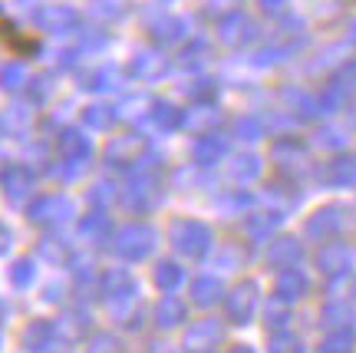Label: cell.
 I'll use <instances>...</instances> for the list:
<instances>
[{"instance_id": "9", "label": "cell", "mask_w": 356, "mask_h": 353, "mask_svg": "<svg viewBox=\"0 0 356 353\" xmlns=\"http://www.w3.org/2000/svg\"><path fill=\"white\" fill-rule=\"evenodd\" d=\"M145 139L139 136H122V139H113L109 142V149H106V162L113 165V168H132V165H139L145 159Z\"/></svg>"}, {"instance_id": "48", "label": "cell", "mask_w": 356, "mask_h": 353, "mask_svg": "<svg viewBox=\"0 0 356 353\" xmlns=\"http://www.w3.org/2000/svg\"><path fill=\"white\" fill-rule=\"evenodd\" d=\"M204 53H208V43H202V40H198V43H191L188 50L181 53V66H185V70H188V66H202Z\"/></svg>"}, {"instance_id": "43", "label": "cell", "mask_w": 356, "mask_h": 353, "mask_svg": "<svg viewBox=\"0 0 356 353\" xmlns=\"http://www.w3.org/2000/svg\"><path fill=\"white\" fill-rule=\"evenodd\" d=\"M234 132H238L244 142H257L261 136H264V123H261V119H254V116H244V119H238V123H234Z\"/></svg>"}, {"instance_id": "10", "label": "cell", "mask_w": 356, "mask_h": 353, "mask_svg": "<svg viewBox=\"0 0 356 353\" xmlns=\"http://www.w3.org/2000/svg\"><path fill=\"white\" fill-rule=\"evenodd\" d=\"M0 189L13 205H24L33 191V172L26 165H7L3 175H0Z\"/></svg>"}, {"instance_id": "22", "label": "cell", "mask_w": 356, "mask_h": 353, "mask_svg": "<svg viewBox=\"0 0 356 353\" xmlns=\"http://www.w3.org/2000/svg\"><path fill=\"white\" fill-rule=\"evenodd\" d=\"M225 152H228V142L221 139V136H204V139L195 142L191 159H195V165L208 168V165H218V162H221V159H225Z\"/></svg>"}, {"instance_id": "25", "label": "cell", "mask_w": 356, "mask_h": 353, "mask_svg": "<svg viewBox=\"0 0 356 353\" xmlns=\"http://www.w3.org/2000/svg\"><path fill=\"white\" fill-rule=\"evenodd\" d=\"M221 297H225V288H221L218 278H211V274L195 278V284H191V304H198V307H215V304H221Z\"/></svg>"}, {"instance_id": "47", "label": "cell", "mask_w": 356, "mask_h": 353, "mask_svg": "<svg viewBox=\"0 0 356 353\" xmlns=\"http://www.w3.org/2000/svg\"><path fill=\"white\" fill-rule=\"evenodd\" d=\"M215 93H218V86L211 83V79H198L195 86L188 89V96L195 102H208V100H215Z\"/></svg>"}, {"instance_id": "4", "label": "cell", "mask_w": 356, "mask_h": 353, "mask_svg": "<svg viewBox=\"0 0 356 353\" xmlns=\"http://www.w3.org/2000/svg\"><path fill=\"white\" fill-rule=\"evenodd\" d=\"M155 241H159V235H155L152 228L136 221V225H126L113 238V251L119 254V258H126V261H142V258L152 254Z\"/></svg>"}, {"instance_id": "27", "label": "cell", "mask_w": 356, "mask_h": 353, "mask_svg": "<svg viewBox=\"0 0 356 353\" xmlns=\"http://www.w3.org/2000/svg\"><path fill=\"white\" fill-rule=\"evenodd\" d=\"M79 238L89 241V244H99V241L109 238V218L102 212H92L79 221Z\"/></svg>"}, {"instance_id": "3", "label": "cell", "mask_w": 356, "mask_h": 353, "mask_svg": "<svg viewBox=\"0 0 356 353\" xmlns=\"http://www.w3.org/2000/svg\"><path fill=\"white\" fill-rule=\"evenodd\" d=\"M73 214H76V205L70 202L66 195H56V191H47V195L33 198L30 208H26V218L40 228H60V225H66Z\"/></svg>"}, {"instance_id": "36", "label": "cell", "mask_w": 356, "mask_h": 353, "mask_svg": "<svg viewBox=\"0 0 356 353\" xmlns=\"http://www.w3.org/2000/svg\"><path fill=\"white\" fill-rule=\"evenodd\" d=\"M40 254H43L50 265H63V261H70V244H66L63 238H56V235H43Z\"/></svg>"}, {"instance_id": "56", "label": "cell", "mask_w": 356, "mask_h": 353, "mask_svg": "<svg viewBox=\"0 0 356 353\" xmlns=\"http://www.w3.org/2000/svg\"><path fill=\"white\" fill-rule=\"evenodd\" d=\"M3 317H7V304L0 301V320H3Z\"/></svg>"}, {"instance_id": "1", "label": "cell", "mask_w": 356, "mask_h": 353, "mask_svg": "<svg viewBox=\"0 0 356 353\" xmlns=\"http://www.w3.org/2000/svg\"><path fill=\"white\" fill-rule=\"evenodd\" d=\"M92 162V142L79 132V129H63L56 136V168L53 175H60L63 182H73L89 168Z\"/></svg>"}, {"instance_id": "30", "label": "cell", "mask_w": 356, "mask_h": 353, "mask_svg": "<svg viewBox=\"0 0 356 353\" xmlns=\"http://www.w3.org/2000/svg\"><path fill=\"white\" fill-rule=\"evenodd\" d=\"M149 119H152L155 129H162V132H172V129H178L181 123H185V116L178 113L172 102H152V113H149Z\"/></svg>"}, {"instance_id": "38", "label": "cell", "mask_w": 356, "mask_h": 353, "mask_svg": "<svg viewBox=\"0 0 356 353\" xmlns=\"http://www.w3.org/2000/svg\"><path fill=\"white\" fill-rule=\"evenodd\" d=\"M353 350H356L353 330H333L330 337L320 343V353H353Z\"/></svg>"}, {"instance_id": "5", "label": "cell", "mask_w": 356, "mask_h": 353, "mask_svg": "<svg viewBox=\"0 0 356 353\" xmlns=\"http://www.w3.org/2000/svg\"><path fill=\"white\" fill-rule=\"evenodd\" d=\"M33 24H37L43 33L63 37V33H73L79 26V13H76V7H70V3H43V7L33 10Z\"/></svg>"}, {"instance_id": "44", "label": "cell", "mask_w": 356, "mask_h": 353, "mask_svg": "<svg viewBox=\"0 0 356 353\" xmlns=\"http://www.w3.org/2000/svg\"><path fill=\"white\" fill-rule=\"evenodd\" d=\"M83 353H122V347H119L113 334H92Z\"/></svg>"}, {"instance_id": "33", "label": "cell", "mask_w": 356, "mask_h": 353, "mask_svg": "<svg viewBox=\"0 0 356 353\" xmlns=\"http://www.w3.org/2000/svg\"><path fill=\"white\" fill-rule=\"evenodd\" d=\"M119 83H122V73H119L115 66H99L96 73H89V76H86V89H92V93L119 89Z\"/></svg>"}, {"instance_id": "11", "label": "cell", "mask_w": 356, "mask_h": 353, "mask_svg": "<svg viewBox=\"0 0 356 353\" xmlns=\"http://www.w3.org/2000/svg\"><path fill=\"white\" fill-rule=\"evenodd\" d=\"M225 337V327L218 320H198L195 327L185 334V347L191 353H211Z\"/></svg>"}, {"instance_id": "35", "label": "cell", "mask_w": 356, "mask_h": 353, "mask_svg": "<svg viewBox=\"0 0 356 353\" xmlns=\"http://www.w3.org/2000/svg\"><path fill=\"white\" fill-rule=\"evenodd\" d=\"M33 281H37V265H33L30 258H17L10 265V284L17 290H26Z\"/></svg>"}, {"instance_id": "45", "label": "cell", "mask_w": 356, "mask_h": 353, "mask_svg": "<svg viewBox=\"0 0 356 353\" xmlns=\"http://www.w3.org/2000/svg\"><path fill=\"white\" fill-rule=\"evenodd\" d=\"M270 353H304V343L293 334H274L270 337Z\"/></svg>"}, {"instance_id": "40", "label": "cell", "mask_w": 356, "mask_h": 353, "mask_svg": "<svg viewBox=\"0 0 356 353\" xmlns=\"http://www.w3.org/2000/svg\"><path fill=\"white\" fill-rule=\"evenodd\" d=\"M181 281H185V274H181V267H178L175 261H162V265L155 267V284L162 290H168V294H172Z\"/></svg>"}, {"instance_id": "32", "label": "cell", "mask_w": 356, "mask_h": 353, "mask_svg": "<svg viewBox=\"0 0 356 353\" xmlns=\"http://www.w3.org/2000/svg\"><path fill=\"white\" fill-rule=\"evenodd\" d=\"M353 320H356V314L346 301H330L323 307V324H330V327H337V330H346Z\"/></svg>"}, {"instance_id": "8", "label": "cell", "mask_w": 356, "mask_h": 353, "mask_svg": "<svg viewBox=\"0 0 356 353\" xmlns=\"http://www.w3.org/2000/svg\"><path fill=\"white\" fill-rule=\"evenodd\" d=\"M346 208L343 205H327V208H320L310 221H307V235L310 238H317V241H330L337 238L340 231L346 228Z\"/></svg>"}, {"instance_id": "54", "label": "cell", "mask_w": 356, "mask_h": 353, "mask_svg": "<svg viewBox=\"0 0 356 353\" xmlns=\"http://www.w3.org/2000/svg\"><path fill=\"white\" fill-rule=\"evenodd\" d=\"M228 353H254V350H251V347H231Z\"/></svg>"}, {"instance_id": "24", "label": "cell", "mask_w": 356, "mask_h": 353, "mask_svg": "<svg viewBox=\"0 0 356 353\" xmlns=\"http://www.w3.org/2000/svg\"><path fill=\"white\" fill-rule=\"evenodd\" d=\"M165 56L155 50H142L132 56V76L136 79H159V76L165 73Z\"/></svg>"}, {"instance_id": "53", "label": "cell", "mask_w": 356, "mask_h": 353, "mask_svg": "<svg viewBox=\"0 0 356 353\" xmlns=\"http://www.w3.org/2000/svg\"><path fill=\"white\" fill-rule=\"evenodd\" d=\"M261 3H264V10L277 13V10H284V3H287V0H261Z\"/></svg>"}, {"instance_id": "19", "label": "cell", "mask_w": 356, "mask_h": 353, "mask_svg": "<svg viewBox=\"0 0 356 353\" xmlns=\"http://www.w3.org/2000/svg\"><path fill=\"white\" fill-rule=\"evenodd\" d=\"M149 33L159 43H178V40H185L188 26H185V20H178L172 13H159L155 20H149Z\"/></svg>"}, {"instance_id": "49", "label": "cell", "mask_w": 356, "mask_h": 353, "mask_svg": "<svg viewBox=\"0 0 356 353\" xmlns=\"http://www.w3.org/2000/svg\"><path fill=\"white\" fill-rule=\"evenodd\" d=\"M89 7H92L89 13H92V17H99V20H106V17H113V20H115V17L122 13V10H119V3H115V0H92Z\"/></svg>"}, {"instance_id": "16", "label": "cell", "mask_w": 356, "mask_h": 353, "mask_svg": "<svg viewBox=\"0 0 356 353\" xmlns=\"http://www.w3.org/2000/svg\"><path fill=\"white\" fill-rule=\"evenodd\" d=\"M254 37H257V26L244 13H234L228 20H221V40L228 47H244V43H251Z\"/></svg>"}, {"instance_id": "29", "label": "cell", "mask_w": 356, "mask_h": 353, "mask_svg": "<svg viewBox=\"0 0 356 353\" xmlns=\"http://www.w3.org/2000/svg\"><path fill=\"white\" fill-rule=\"evenodd\" d=\"M257 175H261V159H257V155H238V159H231V165H228L231 182L248 185V182H254Z\"/></svg>"}, {"instance_id": "17", "label": "cell", "mask_w": 356, "mask_h": 353, "mask_svg": "<svg viewBox=\"0 0 356 353\" xmlns=\"http://www.w3.org/2000/svg\"><path fill=\"white\" fill-rule=\"evenodd\" d=\"M307 290H310V281L297 271V267H284L277 274V284H274V294H277L280 301H300Z\"/></svg>"}, {"instance_id": "46", "label": "cell", "mask_w": 356, "mask_h": 353, "mask_svg": "<svg viewBox=\"0 0 356 353\" xmlns=\"http://www.w3.org/2000/svg\"><path fill=\"white\" fill-rule=\"evenodd\" d=\"M113 198H115V189L109 185V182H96V185H92V191H89V205H96V208L109 205Z\"/></svg>"}, {"instance_id": "20", "label": "cell", "mask_w": 356, "mask_h": 353, "mask_svg": "<svg viewBox=\"0 0 356 353\" xmlns=\"http://www.w3.org/2000/svg\"><path fill=\"white\" fill-rule=\"evenodd\" d=\"M99 288L106 294V301H115V297H126L136 290V278L129 274L126 267H113V271H106L99 278Z\"/></svg>"}, {"instance_id": "57", "label": "cell", "mask_w": 356, "mask_h": 353, "mask_svg": "<svg viewBox=\"0 0 356 353\" xmlns=\"http://www.w3.org/2000/svg\"><path fill=\"white\" fill-rule=\"evenodd\" d=\"M0 347H3V337H0Z\"/></svg>"}, {"instance_id": "34", "label": "cell", "mask_w": 356, "mask_h": 353, "mask_svg": "<svg viewBox=\"0 0 356 353\" xmlns=\"http://www.w3.org/2000/svg\"><path fill=\"white\" fill-rule=\"evenodd\" d=\"M53 83H56V79H53L50 73L30 76V83H26V96H30V102H33V106H43V102L56 93V86H53Z\"/></svg>"}, {"instance_id": "13", "label": "cell", "mask_w": 356, "mask_h": 353, "mask_svg": "<svg viewBox=\"0 0 356 353\" xmlns=\"http://www.w3.org/2000/svg\"><path fill=\"white\" fill-rule=\"evenodd\" d=\"M53 327H56V337L60 340H66V343H76V340H83L89 334V314L86 311H63V314L53 320Z\"/></svg>"}, {"instance_id": "52", "label": "cell", "mask_w": 356, "mask_h": 353, "mask_svg": "<svg viewBox=\"0 0 356 353\" xmlns=\"http://www.w3.org/2000/svg\"><path fill=\"white\" fill-rule=\"evenodd\" d=\"M10 244H13V235H10V228L0 221V254H7L10 251Z\"/></svg>"}, {"instance_id": "2", "label": "cell", "mask_w": 356, "mask_h": 353, "mask_svg": "<svg viewBox=\"0 0 356 353\" xmlns=\"http://www.w3.org/2000/svg\"><path fill=\"white\" fill-rule=\"evenodd\" d=\"M168 238L175 244L178 254H185V258H204L208 248L215 244L211 238V228L202 225V221H195V218H178L172 231H168Z\"/></svg>"}, {"instance_id": "51", "label": "cell", "mask_w": 356, "mask_h": 353, "mask_svg": "<svg viewBox=\"0 0 356 353\" xmlns=\"http://www.w3.org/2000/svg\"><path fill=\"white\" fill-rule=\"evenodd\" d=\"M320 139H323V146H330V149H340V146H343V139H340V132H337V129H323V132H320Z\"/></svg>"}, {"instance_id": "39", "label": "cell", "mask_w": 356, "mask_h": 353, "mask_svg": "<svg viewBox=\"0 0 356 353\" xmlns=\"http://www.w3.org/2000/svg\"><path fill=\"white\" fill-rule=\"evenodd\" d=\"M218 119H221V116H218V109H211L208 102H202L198 109H191V113L185 116V123H181V126L195 129V132H202V129H211V126H215Z\"/></svg>"}, {"instance_id": "6", "label": "cell", "mask_w": 356, "mask_h": 353, "mask_svg": "<svg viewBox=\"0 0 356 353\" xmlns=\"http://www.w3.org/2000/svg\"><path fill=\"white\" fill-rule=\"evenodd\" d=\"M159 198H162V191H159L155 172H139L122 191V202H126L129 212H152Z\"/></svg>"}, {"instance_id": "12", "label": "cell", "mask_w": 356, "mask_h": 353, "mask_svg": "<svg viewBox=\"0 0 356 353\" xmlns=\"http://www.w3.org/2000/svg\"><path fill=\"white\" fill-rule=\"evenodd\" d=\"M350 265H353V251H350L346 244H340V241L323 244V248H320V254H317V267L323 271V274H330V278L346 274V271H350Z\"/></svg>"}, {"instance_id": "55", "label": "cell", "mask_w": 356, "mask_h": 353, "mask_svg": "<svg viewBox=\"0 0 356 353\" xmlns=\"http://www.w3.org/2000/svg\"><path fill=\"white\" fill-rule=\"evenodd\" d=\"M350 40H353V43H356V20H353V24H350Z\"/></svg>"}, {"instance_id": "7", "label": "cell", "mask_w": 356, "mask_h": 353, "mask_svg": "<svg viewBox=\"0 0 356 353\" xmlns=\"http://www.w3.org/2000/svg\"><path fill=\"white\" fill-rule=\"evenodd\" d=\"M254 307H257V284L254 281H244L238 288L231 290L225 297V311H228V320L231 324H248L254 317Z\"/></svg>"}, {"instance_id": "15", "label": "cell", "mask_w": 356, "mask_h": 353, "mask_svg": "<svg viewBox=\"0 0 356 353\" xmlns=\"http://www.w3.org/2000/svg\"><path fill=\"white\" fill-rule=\"evenodd\" d=\"M56 343V327L50 320H33L24 330V350L26 353H50Z\"/></svg>"}, {"instance_id": "21", "label": "cell", "mask_w": 356, "mask_h": 353, "mask_svg": "<svg viewBox=\"0 0 356 353\" xmlns=\"http://www.w3.org/2000/svg\"><path fill=\"white\" fill-rule=\"evenodd\" d=\"M185 314H188L185 301H178V297H162V301L155 304V327L175 330L178 324H185Z\"/></svg>"}, {"instance_id": "41", "label": "cell", "mask_w": 356, "mask_h": 353, "mask_svg": "<svg viewBox=\"0 0 356 353\" xmlns=\"http://www.w3.org/2000/svg\"><path fill=\"white\" fill-rule=\"evenodd\" d=\"M264 320H267V327L284 330L287 324H291V301H280V297H274V301L267 304Z\"/></svg>"}, {"instance_id": "26", "label": "cell", "mask_w": 356, "mask_h": 353, "mask_svg": "<svg viewBox=\"0 0 356 353\" xmlns=\"http://www.w3.org/2000/svg\"><path fill=\"white\" fill-rule=\"evenodd\" d=\"M323 182L330 185H356V155H343L323 168Z\"/></svg>"}, {"instance_id": "31", "label": "cell", "mask_w": 356, "mask_h": 353, "mask_svg": "<svg viewBox=\"0 0 356 353\" xmlns=\"http://www.w3.org/2000/svg\"><path fill=\"white\" fill-rule=\"evenodd\" d=\"M26 83H30V76H26V66L20 60L0 66V86L7 89V93H20Z\"/></svg>"}, {"instance_id": "18", "label": "cell", "mask_w": 356, "mask_h": 353, "mask_svg": "<svg viewBox=\"0 0 356 353\" xmlns=\"http://www.w3.org/2000/svg\"><path fill=\"white\" fill-rule=\"evenodd\" d=\"M30 123H33L30 102H10V106L3 109V116H0L3 136H24V132H30Z\"/></svg>"}, {"instance_id": "14", "label": "cell", "mask_w": 356, "mask_h": 353, "mask_svg": "<svg viewBox=\"0 0 356 353\" xmlns=\"http://www.w3.org/2000/svg\"><path fill=\"white\" fill-rule=\"evenodd\" d=\"M270 159H274V165H280L284 172H300L307 165V146L297 139H277L274 142V152H270Z\"/></svg>"}, {"instance_id": "23", "label": "cell", "mask_w": 356, "mask_h": 353, "mask_svg": "<svg viewBox=\"0 0 356 353\" xmlns=\"http://www.w3.org/2000/svg\"><path fill=\"white\" fill-rule=\"evenodd\" d=\"M304 258V248H300V241H293V238H280L270 244V251H267V261L274 267H297V261Z\"/></svg>"}, {"instance_id": "28", "label": "cell", "mask_w": 356, "mask_h": 353, "mask_svg": "<svg viewBox=\"0 0 356 353\" xmlns=\"http://www.w3.org/2000/svg\"><path fill=\"white\" fill-rule=\"evenodd\" d=\"M115 109L113 106H106V102H96V106H86L83 109V123H86L89 129H96V132H109V129L115 126Z\"/></svg>"}, {"instance_id": "50", "label": "cell", "mask_w": 356, "mask_h": 353, "mask_svg": "<svg viewBox=\"0 0 356 353\" xmlns=\"http://www.w3.org/2000/svg\"><path fill=\"white\" fill-rule=\"evenodd\" d=\"M337 86H340V89H356V60H353V63H346L343 70H340V76H337Z\"/></svg>"}, {"instance_id": "37", "label": "cell", "mask_w": 356, "mask_h": 353, "mask_svg": "<svg viewBox=\"0 0 356 353\" xmlns=\"http://www.w3.org/2000/svg\"><path fill=\"white\" fill-rule=\"evenodd\" d=\"M277 214H251L248 221H244V231L251 235L254 241H261V238H270L274 235V228H277Z\"/></svg>"}, {"instance_id": "42", "label": "cell", "mask_w": 356, "mask_h": 353, "mask_svg": "<svg viewBox=\"0 0 356 353\" xmlns=\"http://www.w3.org/2000/svg\"><path fill=\"white\" fill-rule=\"evenodd\" d=\"M244 0H208L204 3V17H211V20H228L234 13H241Z\"/></svg>"}]
</instances>
